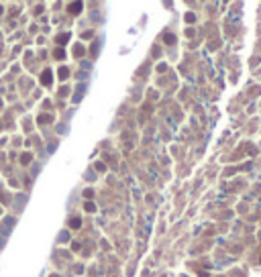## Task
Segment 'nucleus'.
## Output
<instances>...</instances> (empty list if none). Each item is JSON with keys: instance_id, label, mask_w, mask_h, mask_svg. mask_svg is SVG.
Segmentation results:
<instances>
[{"instance_id": "3", "label": "nucleus", "mask_w": 261, "mask_h": 277, "mask_svg": "<svg viewBox=\"0 0 261 277\" xmlns=\"http://www.w3.org/2000/svg\"><path fill=\"white\" fill-rule=\"evenodd\" d=\"M69 226H71V228H80V218H71V220H69Z\"/></svg>"}, {"instance_id": "4", "label": "nucleus", "mask_w": 261, "mask_h": 277, "mask_svg": "<svg viewBox=\"0 0 261 277\" xmlns=\"http://www.w3.org/2000/svg\"><path fill=\"white\" fill-rule=\"evenodd\" d=\"M86 210H88V212H94V210H96V206H94V204H92V202H86Z\"/></svg>"}, {"instance_id": "7", "label": "nucleus", "mask_w": 261, "mask_h": 277, "mask_svg": "<svg viewBox=\"0 0 261 277\" xmlns=\"http://www.w3.org/2000/svg\"><path fill=\"white\" fill-rule=\"evenodd\" d=\"M31 161V155H23V163H29Z\"/></svg>"}, {"instance_id": "2", "label": "nucleus", "mask_w": 261, "mask_h": 277, "mask_svg": "<svg viewBox=\"0 0 261 277\" xmlns=\"http://www.w3.org/2000/svg\"><path fill=\"white\" fill-rule=\"evenodd\" d=\"M80 8H82V4H80V2H76V4H69V12L78 14V12H80Z\"/></svg>"}, {"instance_id": "1", "label": "nucleus", "mask_w": 261, "mask_h": 277, "mask_svg": "<svg viewBox=\"0 0 261 277\" xmlns=\"http://www.w3.org/2000/svg\"><path fill=\"white\" fill-rule=\"evenodd\" d=\"M41 80H43V84H45V86H49V84H51V71H49V69H45Z\"/></svg>"}, {"instance_id": "8", "label": "nucleus", "mask_w": 261, "mask_h": 277, "mask_svg": "<svg viewBox=\"0 0 261 277\" xmlns=\"http://www.w3.org/2000/svg\"><path fill=\"white\" fill-rule=\"evenodd\" d=\"M0 12H2V8H0Z\"/></svg>"}, {"instance_id": "5", "label": "nucleus", "mask_w": 261, "mask_h": 277, "mask_svg": "<svg viewBox=\"0 0 261 277\" xmlns=\"http://www.w3.org/2000/svg\"><path fill=\"white\" fill-rule=\"evenodd\" d=\"M59 77H61V80H65V77H67V69H61V71H59Z\"/></svg>"}, {"instance_id": "6", "label": "nucleus", "mask_w": 261, "mask_h": 277, "mask_svg": "<svg viewBox=\"0 0 261 277\" xmlns=\"http://www.w3.org/2000/svg\"><path fill=\"white\" fill-rule=\"evenodd\" d=\"M67 39H69V35H61L59 37V45H63V41H67Z\"/></svg>"}]
</instances>
